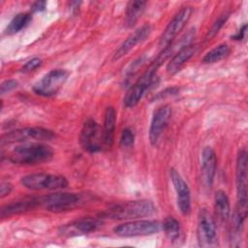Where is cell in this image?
<instances>
[{
    "instance_id": "obj_1",
    "label": "cell",
    "mask_w": 248,
    "mask_h": 248,
    "mask_svg": "<svg viewBox=\"0 0 248 248\" xmlns=\"http://www.w3.org/2000/svg\"><path fill=\"white\" fill-rule=\"evenodd\" d=\"M53 150L49 145L44 143H23L16 145L9 155V161L16 165H38L50 161Z\"/></svg>"
},
{
    "instance_id": "obj_2",
    "label": "cell",
    "mask_w": 248,
    "mask_h": 248,
    "mask_svg": "<svg viewBox=\"0 0 248 248\" xmlns=\"http://www.w3.org/2000/svg\"><path fill=\"white\" fill-rule=\"evenodd\" d=\"M155 211V205L150 201L140 200L113 204L103 212L102 215L110 219L125 220L151 216Z\"/></svg>"
},
{
    "instance_id": "obj_3",
    "label": "cell",
    "mask_w": 248,
    "mask_h": 248,
    "mask_svg": "<svg viewBox=\"0 0 248 248\" xmlns=\"http://www.w3.org/2000/svg\"><path fill=\"white\" fill-rule=\"evenodd\" d=\"M247 152L241 149L237 154L236 169H235V183L237 194V205L234 211V215L242 220H245L247 216V187H248V173H247Z\"/></svg>"
},
{
    "instance_id": "obj_4",
    "label": "cell",
    "mask_w": 248,
    "mask_h": 248,
    "mask_svg": "<svg viewBox=\"0 0 248 248\" xmlns=\"http://www.w3.org/2000/svg\"><path fill=\"white\" fill-rule=\"evenodd\" d=\"M159 67L160 65L153 61L144 73L135 81V83L130 86L123 99V103L126 108H134L139 104L146 90L154 82L156 72Z\"/></svg>"
},
{
    "instance_id": "obj_5",
    "label": "cell",
    "mask_w": 248,
    "mask_h": 248,
    "mask_svg": "<svg viewBox=\"0 0 248 248\" xmlns=\"http://www.w3.org/2000/svg\"><path fill=\"white\" fill-rule=\"evenodd\" d=\"M56 137L51 130L42 127H25L16 129L1 136V145L12 144L15 142H24L28 140H51Z\"/></svg>"
},
{
    "instance_id": "obj_6",
    "label": "cell",
    "mask_w": 248,
    "mask_h": 248,
    "mask_svg": "<svg viewBox=\"0 0 248 248\" xmlns=\"http://www.w3.org/2000/svg\"><path fill=\"white\" fill-rule=\"evenodd\" d=\"M20 184L33 191L59 190L68 185V180L63 175L49 173H31L21 177Z\"/></svg>"
},
{
    "instance_id": "obj_7",
    "label": "cell",
    "mask_w": 248,
    "mask_h": 248,
    "mask_svg": "<svg viewBox=\"0 0 248 248\" xmlns=\"http://www.w3.org/2000/svg\"><path fill=\"white\" fill-rule=\"evenodd\" d=\"M39 204L52 212H62L78 207L82 199L75 193H54L39 197Z\"/></svg>"
},
{
    "instance_id": "obj_8",
    "label": "cell",
    "mask_w": 248,
    "mask_h": 248,
    "mask_svg": "<svg viewBox=\"0 0 248 248\" xmlns=\"http://www.w3.org/2000/svg\"><path fill=\"white\" fill-rule=\"evenodd\" d=\"M68 77L69 72L64 69L51 70L33 86V91L43 97L53 96L62 88Z\"/></svg>"
},
{
    "instance_id": "obj_9",
    "label": "cell",
    "mask_w": 248,
    "mask_h": 248,
    "mask_svg": "<svg viewBox=\"0 0 248 248\" xmlns=\"http://www.w3.org/2000/svg\"><path fill=\"white\" fill-rule=\"evenodd\" d=\"M162 230V223L155 220H135L116 226L113 232L119 236H142L158 233Z\"/></svg>"
},
{
    "instance_id": "obj_10",
    "label": "cell",
    "mask_w": 248,
    "mask_h": 248,
    "mask_svg": "<svg viewBox=\"0 0 248 248\" xmlns=\"http://www.w3.org/2000/svg\"><path fill=\"white\" fill-rule=\"evenodd\" d=\"M79 143L81 147L89 152L96 153L104 147L103 130L94 119H87L80 131Z\"/></svg>"
},
{
    "instance_id": "obj_11",
    "label": "cell",
    "mask_w": 248,
    "mask_h": 248,
    "mask_svg": "<svg viewBox=\"0 0 248 248\" xmlns=\"http://www.w3.org/2000/svg\"><path fill=\"white\" fill-rule=\"evenodd\" d=\"M192 13H193L192 7L186 6L180 9L174 15V16L169 22V24L167 25V27L165 28L164 32L160 37L159 46L162 49L170 46L173 42V40L176 38V36L180 33V31H182V29L185 27V25L189 21L192 16Z\"/></svg>"
},
{
    "instance_id": "obj_12",
    "label": "cell",
    "mask_w": 248,
    "mask_h": 248,
    "mask_svg": "<svg viewBox=\"0 0 248 248\" xmlns=\"http://www.w3.org/2000/svg\"><path fill=\"white\" fill-rule=\"evenodd\" d=\"M197 236L199 244L202 247H214L218 244L215 221L205 209H201L199 213Z\"/></svg>"
},
{
    "instance_id": "obj_13",
    "label": "cell",
    "mask_w": 248,
    "mask_h": 248,
    "mask_svg": "<svg viewBox=\"0 0 248 248\" xmlns=\"http://www.w3.org/2000/svg\"><path fill=\"white\" fill-rule=\"evenodd\" d=\"M170 175L176 193V201L179 211L183 215H189L191 211V195L188 184L174 169L170 170Z\"/></svg>"
},
{
    "instance_id": "obj_14",
    "label": "cell",
    "mask_w": 248,
    "mask_h": 248,
    "mask_svg": "<svg viewBox=\"0 0 248 248\" xmlns=\"http://www.w3.org/2000/svg\"><path fill=\"white\" fill-rule=\"evenodd\" d=\"M170 115L171 107L170 105H163L153 112L148 134L149 141L152 145H156L160 136L168 125Z\"/></svg>"
},
{
    "instance_id": "obj_15",
    "label": "cell",
    "mask_w": 248,
    "mask_h": 248,
    "mask_svg": "<svg viewBox=\"0 0 248 248\" xmlns=\"http://www.w3.org/2000/svg\"><path fill=\"white\" fill-rule=\"evenodd\" d=\"M216 166L217 158L214 150L210 146L204 147L202 153L201 170L202 184L206 189H210L212 187L216 172Z\"/></svg>"
},
{
    "instance_id": "obj_16",
    "label": "cell",
    "mask_w": 248,
    "mask_h": 248,
    "mask_svg": "<svg viewBox=\"0 0 248 248\" xmlns=\"http://www.w3.org/2000/svg\"><path fill=\"white\" fill-rule=\"evenodd\" d=\"M100 225L101 223L97 219L83 218L61 227L59 230V233L63 236L86 234L95 232L100 227Z\"/></svg>"
},
{
    "instance_id": "obj_17",
    "label": "cell",
    "mask_w": 248,
    "mask_h": 248,
    "mask_svg": "<svg viewBox=\"0 0 248 248\" xmlns=\"http://www.w3.org/2000/svg\"><path fill=\"white\" fill-rule=\"evenodd\" d=\"M150 33H151V26L148 24L142 25L140 28H138L116 49V51L113 53L112 60L113 61L118 60L124 55H126L137 45L143 42L150 35Z\"/></svg>"
},
{
    "instance_id": "obj_18",
    "label": "cell",
    "mask_w": 248,
    "mask_h": 248,
    "mask_svg": "<svg viewBox=\"0 0 248 248\" xmlns=\"http://www.w3.org/2000/svg\"><path fill=\"white\" fill-rule=\"evenodd\" d=\"M198 46L195 44H190L185 46L177 52L172 55V58L167 65V73L170 76L176 74L181 70V68L190 60V58L197 51Z\"/></svg>"
},
{
    "instance_id": "obj_19",
    "label": "cell",
    "mask_w": 248,
    "mask_h": 248,
    "mask_svg": "<svg viewBox=\"0 0 248 248\" xmlns=\"http://www.w3.org/2000/svg\"><path fill=\"white\" fill-rule=\"evenodd\" d=\"M40 206L39 204V199L37 198H26L17 202H11L9 204H6L1 208V217H9L15 214H20L32 209H35L36 207Z\"/></svg>"
},
{
    "instance_id": "obj_20",
    "label": "cell",
    "mask_w": 248,
    "mask_h": 248,
    "mask_svg": "<svg viewBox=\"0 0 248 248\" xmlns=\"http://www.w3.org/2000/svg\"><path fill=\"white\" fill-rule=\"evenodd\" d=\"M116 122V112L112 107H108L105 112L103 125V142L104 147H111L114 140V130Z\"/></svg>"
},
{
    "instance_id": "obj_21",
    "label": "cell",
    "mask_w": 248,
    "mask_h": 248,
    "mask_svg": "<svg viewBox=\"0 0 248 248\" xmlns=\"http://www.w3.org/2000/svg\"><path fill=\"white\" fill-rule=\"evenodd\" d=\"M214 208H215L216 216L221 222H227L229 220L230 212H231L230 201L227 194L222 190H219L215 193Z\"/></svg>"
},
{
    "instance_id": "obj_22",
    "label": "cell",
    "mask_w": 248,
    "mask_h": 248,
    "mask_svg": "<svg viewBox=\"0 0 248 248\" xmlns=\"http://www.w3.org/2000/svg\"><path fill=\"white\" fill-rule=\"evenodd\" d=\"M146 2L144 1H130L127 5L125 14V22L128 27H133L144 12Z\"/></svg>"
},
{
    "instance_id": "obj_23",
    "label": "cell",
    "mask_w": 248,
    "mask_h": 248,
    "mask_svg": "<svg viewBox=\"0 0 248 248\" xmlns=\"http://www.w3.org/2000/svg\"><path fill=\"white\" fill-rule=\"evenodd\" d=\"M31 20H32L31 14H29V13H19L12 18V20L10 21V23L6 27L5 33L7 35L16 34V33L21 31L22 29H24L26 26H28L29 23L31 22Z\"/></svg>"
},
{
    "instance_id": "obj_24",
    "label": "cell",
    "mask_w": 248,
    "mask_h": 248,
    "mask_svg": "<svg viewBox=\"0 0 248 248\" xmlns=\"http://www.w3.org/2000/svg\"><path fill=\"white\" fill-rule=\"evenodd\" d=\"M231 52V49L228 45L222 44L211 50H209L202 59V62L204 64H210V63H216L224 58H226Z\"/></svg>"
},
{
    "instance_id": "obj_25",
    "label": "cell",
    "mask_w": 248,
    "mask_h": 248,
    "mask_svg": "<svg viewBox=\"0 0 248 248\" xmlns=\"http://www.w3.org/2000/svg\"><path fill=\"white\" fill-rule=\"evenodd\" d=\"M162 230L165 232L166 236L173 241L178 238L180 234V224L173 217H167L162 223Z\"/></svg>"
},
{
    "instance_id": "obj_26",
    "label": "cell",
    "mask_w": 248,
    "mask_h": 248,
    "mask_svg": "<svg viewBox=\"0 0 248 248\" xmlns=\"http://www.w3.org/2000/svg\"><path fill=\"white\" fill-rule=\"evenodd\" d=\"M229 16H230L229 13H223L222 15H220L218 16V18L214 21V23L212 24V26L210 27V29L207 32V35H206L207 40H210L211 38H213L219 32V30L224 26V24L228 20Z\"/></svg>"
},
{
    "instance_id": "obj_27",
    "label": "cell",
    "mask_w": 248,
    "mask_h": 248,
    "mask_svg": "<svg viewBox=\"0 0 248 248\" xmlns=\"http://www.w3.org/2000/svg\"><path fill=\"white\" fill-rule=\"evenodd\" d=\"M135 142V134L134 132L129 129V128H126L122 131L121 133V137H120V145L122 147H131L133 146Z\"/></svg>"
},
{
    "instance_id": "obj_28",
    "label": "cell",
    "mask_w": 248,
    "mask_h": 248,
    "mask_svg": "<svg viewBox=\"0 0 248 248\" xmlns=\"http://www.w3.org/2000/svg\"><path fill=\"white\" fill-rule=\"evenodd\" d=\"M43 61L41 58L39 57H34L30 60H28L20 69V72L22 73H29V72H32L34 70H36L37 68H39L41 65H42Z\"/></svg>"
},
{
    "instance_id": "obj_29",
    "label": "cell",
    "mask_w": 248,
    "mask_h": 248,
    "mask_svg": "<svg viewBox=\"0 0 248 248\" xmlns=\"http://www.w3.org/2000/svg\"><path fill=\"white\" fill-rule=\"evenodd\" d=\"M178 92H179L178 87H169V88H166L163 91L157 93L156 96H154L153 100H162V99H165L167 97L176 95Z\"/></svg>"
},
{
    "instance_id": "obj_30",
    "label": "cell",
    "mask_w": 248,
    "mask_h": 248,
    "mask_svg": "<svg viewBox=\"0 0 248 248\" xmlns=\"http://www.w3.org/2000/svg\"><path fill=\"white\" fill-rule=\"evenodd\" d=\"M17 81L15 79H7L5 81H3L0 85V92L1 95H4L10 91H12L13 89H15L17 86Z\"/></svg>"
},
{
    "instance_id": "obj_31",
    "label": "cell",
    "mask_w": 248,
    "mask_h": 248,
    "mask_svg": "<svg viewBox=\"0 0 248 248\" xmlns=\"http://www.w3.org/2000/svg\"><path fill=\"white\" fill-rule=\"evenodd\" d=\"M13 189V186L8 181H2L0 184V198L3 199L4 197L8 196Z\"/></svg>"
},
{
    "instance_id": "obj_32",
    "label": "cell",
    "mask_w": 248,
    "mask_h": 248,
    "mask_svg": "<svg viewBox=\"0 0 248 248\" xmlns=\"http://www.w3.org/2000/svg\"><path fill=\"white\" fill-rule=\"evenodd\" d=\"M46 1H36L31 5V12L32 13H39L46 10Z\"/></svg>"
},
{
    "instance_id": "obj_33",
    "label": "cell",
    "mask_w": 248,
    "mask_h": 248,
    "mask_svg": "<svg viewBox=\"0 0 248 248\" xmlns=\"http://www.w3.org/2000/svg\"><path fill=\"white\" fill-rule=\"evenodd\" d=\"M246 31H247V24H244L235 35L232 36V39H233L235 41H242L243 39H245Z\"/></svg>"
}]
</instances>
